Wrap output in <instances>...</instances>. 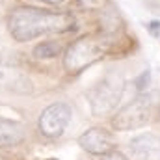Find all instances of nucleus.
Segmentation results:
<instances>
[{
  "label": "nucleus",
  "instance_id": "nucleus-6",
  "mask_svg": "<svg viewBox=\"0 0 160 160\" xmlns=\"http://www.w3.org/2000/svg\"><path fill=\"white\" fill-rule=\"evenodd\" d=\"M78 143L86 153L95 155V157H102L116 149L114 134L102 127H91L89 130H86L78 138Z\"/></svg>",
  "mask_w": 160,
  "mask_h": 160
},
{
  "label": "nucleus",
  "instance_id": "nucleus-9",
  "mask_svg": "<svg viewBox=\"0 0 160 160\" xmlns=\"http://www.w3.org/2000/svg\"><path fill=\"white\" fill-rule=\"evenodd\" d=\"M60 52H62V47H60V43H56V41H43V43H39V45L34 48V56L39 58V60L56 58Z\"/></svg>",
  "mask_w": 160,
  "mask_h": 160
},
{
  "label": "nucleus",
  "instance_id": "nucleus-16",
  "mask_svg": "<svg viewBox=\"0 0 160 160\" xmlns=\"http://www.w3.org/2000/svg\"><path fill=\"white\" fill-rule=\"evenodd\" d=\"M0 160H2V157H0Z\"/></svg>",
  "mask_w": 160,
  "mask_h": 160
},
{
  "label": "nucleus",
  "instance_id": "nucleus-15",
  "mask_svg": "<svg viewBox=\"0 0 160 160\" xmlns=\"http://www.w3.org/2000/svg\"><path fill=\"white\" fill-rule=\"evenodd\" d=\"M47 160H58V158H47Z\"/></svg>",
  "mask_w": 160,
  "mask_h": 160
},
{
  "label": "nucleus",
  "instance_id": "nucleus-10",
  "mask_svg": "<svg viewBox=\"0 0 160 160\" xmlns=\"http://www.w3.org/2000/svg\"><path fill=\"white\" fill-rule=\"evenodd\" d=\"M149 84H151V71H149V69H145L143 73H140L138 78L134 80V88H136L140 93H143V91L149 88Z\"/></svg>",
  "mask_w": 160,
  "mask_h": 160
},
{
  "label": "nucleus",
  "instance_id": "nucleus-4",
  "mask_svg": "<svg viewBox=\"0 0 160 160\" xmlns=\"http://www.w3.org/2000/svg\"><path fill=\"white\" fill-rule=\"evenodd\" d=\"M125 91V80L121 75H106L99 80L89 91H88V102L93 112V116H106L112 114V110L118 106L121 95Z\"/></svg>",
  "mask_w": 160,
  "mask_h": 160
},
{
  "label": "nucleus",
  "instance_id": "nucleus-8",
  "mask_svg": "<svg viewBox=\"0 0 160 160\" xmlns=\"http://www.w3.org/2000/svg\"><path fill=\"white\" fill-rule=\"evenodd\" d=\"M26 132L19 121L0 118V147H13L24 142Z\"/></svg>",
  "mask_w": 160,
  "mask_h": 160
},
{
  "label": "nucleus",
  "instance_id": "nucleus-13",
  "mask_svg": "<svg viewBox=\"0 0 160 160\" xmlns=\"http://www.w3.org/2000/svg\"><path fill=\"white\" fill-rule=\"evenodd\" d=\"M78 2H80V6H84V8H95L99 0H78Z\"/></svg>",
  "mask_w": 160,
  "mask_h": 160
},
{
  "label": "nucleus",
  "instance_id": "nucleus-11",
  "mask_svg": "<svg viewBox=\"0 0 160 160\" xmlns=\"http://www.w3.org/2000/svg\"><path fill=\"white\" fill-rule=\"evenodd\" d=\"M145 26H147V32H149L155 39L160 41V21H151V22H147Z\"/></svg>",
  "mask_w": 160,
  "mask_h": 160
},
{
  "label": "nucleus",
  "instance_id": "nucleus-1",
  "mask_svg": "<svg viewBox=\"0 0 160 160\" xmlns=\"http://www.w3.org/2000/svg\"><path fill=\"white\" fill-rule=\"evenodd\" d=\"M75 28V17L65 11H47L32 6L11 9L8 17V30L19 43L38 39L48 34H63Z\"/></svg>",
  "mask_w": 160,
  "mask_h": 160
},
{
  "label": "nucleus",
  "instance_id": "nucleus-7",
  "mask_svg": "<svg viewBox=\"0 0 160 160\" xmlns=\"http://www.w3.org/2000/svg\"><path fill=\"white\" fill-rule=\"evenodd\" d=\"M132 160H160V136L155 132H142L128 143Z\"/></svg>",
  "mask_w": 160,
  "mask_h": 160
},
{
  "label": "nucleus",
  "instance_id": "nucleus-3",
  "mask_svg": "<svg viewBox=\"0 0 160 160\" xmlns=\"http://www.w3.org/2000/svg\"><path fill=\"white\" fill-rule=\"evenodd\" d=\"M157 118H160V93L143 91L112 118V128L121 132L136 130L151 125Z\"/></svg>",
  "mask_w": 160,
  "mask_h": 160
},
{
  "label": "nucleus",
  "instance_id": "nucleus-17",
  "mask_svg": "<svg viewBox=\"0 0 160 160\" xmlns=\"http://www.w3.org/2000/svg\"><path fill=\"white\" fill-rule=\"evenodd\" d=\"M158 71H160V69H158Z\"/></svg>",
  "mask_w": 160,
  "mask_h": 160
},
{
  "label": "nucleus",
  "instance_id": "nucleus-2",
  "mask_svg": "<svg viewBox=\"0 0 160 160\" xmlns=\"http://www.w3.org/2000/svg\"><path fill=\"white\" fill-rule=\"evenodd\" d=\"M118 34H89L75 39L63 54V67L69 75H78L114 50Z\"/></svg>",
  "mask_w": 160,
  "mask_h": 160
},
{
  "label": "nucleus",
  "instance_id": "nucleus-5",
  "mask_svg": "<svg viewBox=\"0 0 160 160\" xmlns=\"http://www.w3.org/2000/svg\"><path fill=\"white\" fill-rule=\"evenodd\" d=\"M71 119V106L67 102H52L41 112L38 128L47 138H60Z\"/></svg>",
  "mask_w": 160,
  "mask_h": 160
},
{
  "label": "nucleus",
  "instance_id": "nucleus-12",
  "mask_svg": "<svg viewBox=\"0 0 160 160\" xmlns=\"http://www.w3.org/2000/svg\"><path fill=\"white\" fill-rule=\"evenodd\" d=\"M101 160H128L123 153H119V151H110V153H106V155H102V158Z\"/></svg>",
  "mask_w": 160,
  "mask_h": 160
},
{
  "label": "nucleus",
  "instance_id": "nucleus-14",
  "mask_svg": "<svg viewBox=\"0 0 160 160\" xmlns=\"http://www.w3.org/2000/svg\"><path fill=\"white\" fill-rule=\"evenodd\" d=\"M41 2H47V4H52V6H58V4H63L65 0H41Z\"/></svg>",
  "mask_w": 160,
  "mask_h": 160
}]
</instances>
